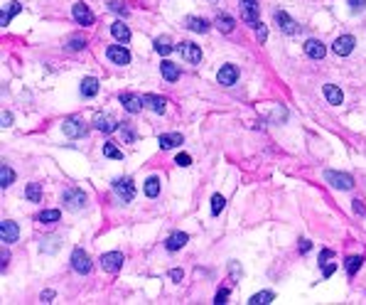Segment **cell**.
Segmentation results:
<instances>
[{"mask_svg": "<svg viewBox=\"0 0 366 305\" xmlns=\"http://www.w3.org/2000/svg\"><path fill=\"white\" fill-rule=\"evenodd\" d=\"M62 202H64L67 209L79 212V209H84V205H86V194H84V190H79V187H69V190H64V194H62Z\"/></svg>", "mask_w": 366, "mask_h": 305, "instance_id": "obj_1", "label": "cell"}, {"mask_svg": "<svg viewBox=\"0 0 366 305\" xmlns=\"http://www.w3.org/2000/svg\"><path fill=\"white\" fill-rule=\"evenodd\" d=\"M324 180L329 182L334 190H352L354 187V180L347 175V172H337V170H327L324 172Z\"/></svg>", "mask_w": 366, "mask_h": 305, "instance_id": "obj_2", "label": "cell"}, {"mask_svg": "<svg viewBox=\"0 0 366 305\" xmlns=\"http://www.w3.org/2000/svg\"><path fill=\"white\" fill-rule=\"evenodd\" d=\"M101 268H103L106 273H118V271L123 268V253H121V251L103 253V256H101Z\"/></svg>", "mask_w": 366, "mask_h": 305, "instance_id": "obj_3", "label": "cell"}, {"mask_svg": "<svg viewBox=\"0 0 366 305\" xmlns=\"http://www.w3.org/2000/svg\"><path fill=\"white\" fill-rule=\"evenodd\" d=\"M241 17H243V22H246V25H251V28H258V25H261L256 0H241Z\"/></svg>", "mask_w": 366, "mask_h": 305, "instance_id": "obj_4", "label": "cell"}, {"mask_svg": "<svg viewBox=\"0 0 366 305\" xmlns=\"http://www.w3.org/2000/svg\"><path fill=\"white\" fill-rule=\"evenodd\" d=\"M113 190H116V194H118L123 202H130V199L135 197V187H133V180H130V177H116V180H113Z\"/></svg>", "mask_w": 366, "mask_h": 305, "instance_id": "obj_5", "label": "cell"}, {"mask_svg": "<svg viewBox=\"0 0 366 305\" xmlns=\"http://www.w3.org/2000/svg\"><path fill=\"white\" fill-rule=\"evenodd\" d=\"M71 268L76 273H81V276H86L91 271V259H89V253L84 249H74V253H71Z\"/></svg>", "mask_w": 366, "mask_h": 305, "instance_id": "obj_6", "label": "cell"}, {"mask_svg": "<svg viewBox=\"0 0 366 305\" xmlns=\"http://www.w3.org/2000/svg\"><path fill=\"white\" fill-rule=\"evenodd\" d=\"M106 57L111 59L113 64H121V67L130 64V52H128L123 44H111V47L106 49Z\"/></svg>", "mask_w": 366, "mask_h": 305, "instance_id": "obj_7", "label": "cell"}, {"mask_svg": "<svg viewBox=\"0 0 366 305\" xmlns=\"http://www.w3.org/2000/svg\"><path fill=\"white\" fill-rule=\"evenodd\" d=\"M273 20H275V25L285 32V35H297L300 32V28H297V22L290 17L288 13H283V10H278V13L273 15Z\"/></svg>", "mask_w": 366, "mask_h": 305, "instance_id": "obj_8", "label": "cell"}, {"mask_svg": "<svg viewBox=\"0 0 366 305\" xmlns=\"http://www.w3.org/2000/svg\"><path fill=\"white\" fill-rule=\"evenodd\" d=\"M177 52H180L182 59H187L189 64H199V62H202V49H199L194 42H182V44L177 47Z\"/></svg>", "mask_w": 366, "mask_h": 305, "instance_id": "obj_9", "label": "cell"}, {"mask_svg": "<svg viewBox=\"0 0 366 305\" xmlns=\"http://www.w3.org/2000/svg\"><path fill=\"white\" fill-rule=\"evenodd\" d=\"M17 236H20V229H17L15 222L5 219V222L0 224V241H3V244H15Z\"/></svg>", "mask_w": 366, "mask_h": 305, "instance_id": "obj_10", "label": "cell"}, {"mask_svg": "<svg viewBox=\"0 0 366 305\" xmlns=\"http://www.w3.org/2000/svg\"><path fill=\"white\" fill-rule=\"evenodd\" d=\"M354 44H356V40H354L352 35H342V37L334 40V47H332V49H334V55L347 57L354 52Z\"/></svg>", "mask_w": 366, "mask_h": 305, "instance_id": "obj_11", "label": "cell"}, {"mask_svg": "<svg viewBox=\"0 0 366 305\" xmlns=\"http://www.w3.org/2000/svg\"><path fill=\"white\" fill-rule=\"evenodd\" d=\"M94 125H96L99 131H103V133H113V131L118 128V121H116V116H111V113H96Z\"/></svg>", "mask_w": 366, "mask_h": 305, "instance_id": "obj_12", "label": "cell"}, {"mask_svg": "<svg viewBox=\"0 0 366 305\" xmlns=\"http://www.w3.org/2000/svg\"><path fill=\"white\" fill-rule=\"evenodd\" d=\"M64 136H69V138H81V136H86V125L79 121V118H67L64 121Z\"/></svg>", "mask_w": 366, "mask_h": 305, "instance_id": "obj_13", "label": "cell"}, {"mask_svg": "<svg viewBox=\"0 0 366 305\" xmlns=\"http://www.w3.org/2000/svg\"><path fill=\"white\" fill-rule=\"evenodd\" d=\"M216 79H219L221 86H231V84H236V79H239V69H236L234 64H224V67L219 69V74H216Z\"/></svg>", "mask_w": 366, "mask_h": 305, "instance_id": "obj_14", "label": "cell"}, {"mask_svg": "<svg viewBox=\"0 0 366 305\" xmlns=\"http://www.w3.org/2000/svg\"><path fill=\"white\" fill-rule=\"evenodd\" d=\"M74 20H76L79 25H84V28L86 25H94V13L86 8L84 3H76V5H74Z\"/></svg>", "mask_w": 366, "mask_h": 305, "instance_id": "obj_15", "label": "cell"}, {"mask_svg": "<svg viewBox=\"0 0 366 305\" xmlns=\"http://www.w3.org/2000/svg\"><path fill=\"white\" fill-rule=\"evenodd\" d=\"M121 104H123V109L128 113H138L143 106V96H135V94H121Z\"/></svg>", "mask_w": 366, "mask_h": 305, "instance_id": "obj_16", "label": "cell"}, {"mask_svg": "<svg viewBox=\"0 0 366 305\" xmlns=\"http://www.w3.org/2000/svg\"><path fill=\"white\" fill-rule=\"evenodd\" d=\"M165 104H167V101H165L162 96H157V94H145V96H143V106L150 109V111H155V113L165 111Z\"/></svg>", "mask_w": 366, "mask_h": 305, "instance_id": "obj_17", "label": "cell"}, {"mask_svg": "<svg viewBox=\"0 0 366 305\" xmlns=\"http://www.w3.org/2000/svg\"><path fill=\"white\" fill-rule=\"evenodd\" d=\"M305 55L310 59H322L327 55V49H324V44L320 40H307L305 42Z\"/></svg>", "mask_w": 366, "mask_h": 305, "instance_id": "obj_18", "label": "cell"}, {"mask_svg": "<svg viewBox=\"0 0 366 305\" xmlns=\"http://www.w3.org/2000/svg\"><path fill=\"white\" fill-rule=\"evenodd\" d=\"M189 241V236L184 234V232H175V234L167 236V241H165V246H167V251H180Z\"/></svg>", "mask_w": 366, "mask_h": 305, "instance_id": "obj_19", "label": "cell"}, {"mask_svg": "<svg viewBox=\"0 0 366 305\" xmlns=\"http://www.w3.org/2000/svg\"><path fill=\"white\" fill-rule=\"evenodd\" d=\"M111 35L121 42V44H128V42H130V30H128V25H123L121 20L111 25Z\"/></svg>", "mask_w": 366, "mask_h": 305, "instance_id": "obj_20", "label": "cell"}, {"mask_svg": "<svg viewBox=\"0 0 366 305\" xmlns=\"http://www.w3.org/2000/svg\"><path fill=\"white\" fill-rule=\"evenodd\" d=\"M324 98L329 101V104H334V106H339L342 101H344V94H342V89H337L334 84H324Z\"/></svg>", "mask_w": 366, "mask_h": 305, "instance_id": "obj_21", "label": "cell"}, {"mask_svg": "<svg viewBox=\"0 0 366 305\" xmlns=\"http://www.w3.org/2000/svg\"><path fill=\"white\" fill-rule=\"evenodd\" d=\"M160 71H162V77H165V79H167L170 84L180 79V67H177L175 62H167V59H165V62L160 64Z\"/></svg>", "mask_w": 366, "mask_h": 305, "instance_id": "obj_22", "label": "cell"}, {"mask_svg": "<svg viewBox=\"0 0 366 305\" xmlns=\"http://www.w3.org/2000/svg\"><path fill=\"white\" fill-rule=\"evenodd\" d=\"M175 145H182V133H162L160 136V148L162 150H170Z\"/></svg>", "mask_w": 366, "mask_h": 305, "instance_id": "obj_23", "label": "cell"}, {"mask_svg": "<svg viewBox=\"0 0 366 305\" xmlns=\"http://www.w3.org/2000/svg\"><path fill=\"white\" fill-rule=\"evenodd\" d=\"M81 94H84L86 98L96 96V94H99V79H94V77H86L84 82H81Z\"/></svg>", "mask_w": 366, "mask_h": 305, "instance_id": "obj_24", "label": "cell"}, {"mask_svg": "<svg viewBox=\"0 0 366 305\" xmlns=\"http://www.w3.org/2000/svg\"><path fill=\"white\" fill-rule=\"evenodd\" d=\"M187 28L192 32H209V22L204 17H187Z\"/></svg>", "mask_w": 366, "mask_h": 305, "instance_id": "obj_25", "label": "cell"}, {"mask_svg": "<svg viewBox=\"0 0 366 305\" xmlns=\"http://www.w3.org/2000/svg\"><path fill=\"white\" fill-rule=\"evenodd\" d=\"M20 10H22V5H20V3H10V10H8V13H5V10L0 13V25H3V28H5V25H10V20H13Z\"/></svg>", "mask_w": 366, "mask_h": 305, "instance_id": "obj_26", "label": "cell"}, {"mask_svg": "<svg viewBox=\"0 0 366 305\" xmlns=\"http://www.w3.org/2000/svg\"><path fill=\"white\" fill-rule=\"evenodd\" d=\"M234 25H236V22H234V17H231V15H219V17H216V28L221 30L224 35L234 32Z\"/></svg>", "mask_w": 366, "mask_h": 305, "instance_id": "obj_27", "label": "cell"}, {"mask_svg": "<svg viewBox=\"0 0 366 305\" xmlns=\"http://www.w3.org/2000/svg\"><path fill=\"white\" fill-rule=\"evenodd\" d=\"M13 182H15V172H13V167L3 165V167H0V187L5 190V187H10Z\"/></svg>", "mask_w": 366, "mask_h": 305, "instance_id": "obj_28", "label": "cell"}, {"mask_svg": "<svg viewBox=\"0 0 366 305\" xmlns=\"http://www.w3.org/2000/svg\"><path fill=\"white\" fill-rule=\"evenodd\" d=\"M25 197H27L30 202H40V199H42V187H40V182H30L27 190H25Z\"/></svg>", "mask_w": 366, "mask_h": 305, "instance_id": "obj_29", "label": "cell"}, {"mask_svg": "<svg viewBox=\"0 0 366 305\" xmlns=\"http://www.w3.org/2000/svg\"><path fill=\"white\" fill-rule=\"evenodd\" d=\"M175 47H172V42H170V37H157L155 40V52L162 57H167L170 52H172Z\"/></svg>", "mask_w": 366, "mask_h": 305, "instance_id": "obj_30", "label": "cell"}, {"mask_svg": "<svg viewBox=\"0 0 366 305\" xmlns=\"http://www.w3.org/2000/svg\"><path fill=\"white\" fill-rule=\"evenodd\" d=\"M145 194H148V197H157V194H160V177L153 175V177L145 180Z\"/></svg>", "mask_w": 366, "mask_h": 305, "instance_id": "obj_31", "label": "cell"}, {"mask_svg": "<svg viewBox=\"0 0 366 305\" xmlns=\"http://www.w3.org/2000/svg\"><path fill=\"white\" fill-rule=\"evenodd\" d=\"M275 295L270 291H261V293H256V295H251V300H248V305H266V303H270Z\"/></svg>", "mask_w": 366, "mask_h": 305, "instance_id": "obj_32", "label": "cell"}, {"mask_svg": "<svg viewBox=\"0 0 366 305\" xmlns=\"http://www.w3.org/2000/svg\"><path fill=\"white\" fill-rule=\"evenodd\" d=\"M42 224H54V222H59V209H44L42 214L37 217Z\"/></svg>", "mask_w": 366, "mask_h": 305, "instance_id": "obj_33", "label": "cell"}, {"mask_svg": "<svg viewBox=\"0 0 366 305\" xmlns=\"http://www.w3.org/2000/svg\"><path fill=\"white\" fill-rule=\"evenodd\" d=\"M103 155L113 158V160H123V150H118L113 143H103Z\"/></svg>", "mask_w": 366, "mask_h": 305, "instance_id": "obj_34", "label": "cell"}, {"mask_svg": "<svg viewBox=\"0 0 366 305\" xmlns=\"http://www.w3.org/2000/svg\"><path fill=\"white\" fill-rule=\"evenodd\" d=\"M361 261H364L361 256H349V259H347V273H349V276H356V271L361 268Z\"/></svg>", "mask_w": 366, "mask_h": 305, "instance_id": "obj_35", "label": "cell"}, {"mask_svg": "<svg viewBox=\"0 0 366 305\" xmlns=\"http://www.w3.org/2000/svg\"><path fill=\"white\" fill-rule=\"evenodd\" d=\"M224 205H226L224 197H221V194H214V197H211V214H214V217H219V214H221V209H224Z\"/></svg>", "mask_w": 366, "mask_h": 305, "instance_id": "obj_36", "label": "cell"}, {"mask_svg": "<svg viewBox=\"0 0 366 305\" xmlns=\"http://www.w3.org/2000/svg\"><path fill=\"white\" fill-rule=\"evenodd\" d=\"M175 163H177L180 167H189V165H192V158H189L187 152H180V155L175 158Z\"/></svg>", "mask_w": 366, "mask_h": 305, "instance_id": "obj_37", "label": "cell"}, {"mask_svg": "<svg viewBox=\"0 0 366 305\" xmlns=\"http://www.w3.org/2000/svg\"><path fill=\"white\" fill-rule=\"evenodd\" d=\"M256 40H258V42H266L268 40V28L263 25V22L256 28Z\"/></svg>", "mask_w": 366, "mask_h": 305, "instance_id": "obj_38", "label": "cell"}, {"mask_svg": "<svg viewBox=\"0 0 366 305\" xmlns=\"http://www.w3.org/2000/svg\"><path fill=\"white\" fill-rule=\"evenodd\" d=\"M226 298H229V288H221V291L216 293L214 303H216V305H221V303H226Z\"/></svg>", "mask_w": 366, "mask_h": 305, "instance_id": "obj_39", "label": "cell"}, {"mask_svg": "<svg viewBox=\"0 0 366 305\" xmlns=\"http://www.w3.org/2000/svg\"><path fill=\"white\" fill-rule=\"evenodd\" d=\"M170 278H172L175 283H180V281L184 278V271L182 268H172V271H170Z\"/></svg>", "mask_w": 366, "mask_h": 305, "instance_id": "obj_40", "label": "cell"}, {"mask_svg": "<svg viewBox=\"0 0 366 305\" xmlns=\"http://www.w3.org/2000/svg\"><path fill=\"white\" fill-rule=\"evenodd\" d=\"M86 42L81 40V37H71V42H69V49H81Z\"/></svg>", "mask_w": 366, "mask_h": 305, "instance_id": "obj_41", "label": "cell"}, {"mask_svg": "<svg viewBox=\"0 0 366 305\" xmlns=\"http://www.w3.org/2000/svg\"><path fill=\"white\" fill-rule=\"evenodd\" d=\"M364 5H366V0H349V8H352L354 13H356V10H364Z\"/></svg>", "mask_w": 366, "mask_h": 305, "instance_id": "obj_42", "label": "cell"}, {"mask_svg": "<svg viewBox=\"0 0 366 305\" xmlns=\"http://www.w3.org/2000/svg\"><path fill=\"white\" fill-rule=\"evenodd\" d=\"M111 10H113V13H123V15L128 13V10H126V5H123V3H111Z\"/></svg>", "mask_w": 366, "mask_h": 305, "instance_id": "obj_43", "label": "cell"}, {"mask_svg": "<svg viewBox=\"0 0 366 305\" xmlns=\"http://www.w3.org/2000/svg\"><path fill=\"white\" fill-rule=\"evenodd\" d=\"M354 212L356 214H366V207L361 205V199H354Z\"/></svg>", "mask_w": 366, "mask_h": 305, "instance_id": "obj_44", "label": "cell"}, {"mask_svg": "<svg viewBox=\"0 0 366 305\" xmlns=\"http://www.w3.org/2000/svg\"><path fill=\"white\" fill-rule=\"evenodd\" d=\"M123 140H128V143H133V140H135V133H133L130 128H123Z\"/></svg>", "mask_w": 366, "mask_h": 305, "instance_id": "obj_45", "label": "cell"}, {"mask_svg": "<svg viewBox=\"0 0 366 305\" xmlns=\"http://www.w3.org/2000/svg\"><path fill=\"white\" fill-rule=\"evenodd\" d=\"M337 271V264H329V266H324V278H329L332 273Z\"/></svg>", "mask_w": 366, "mask_h": 305, "instance_id": "obj_46", "label": "cell"}, {"mask_svg": "<svg viewBox=\"0 0 366 305\" xmlns=\"http://www.w3.org/2000/svg\"><path fill=\"white\" fill-rule=\"evenodd\" d=\"M52 298H54V291H44L42 293V303H52Z\"/></svg>", "mask_w": 366, "mask_h": 305, "instance_id": "obj_47", "label": "cell"}, {"mask_svg": "<svg viewBox=\"0 0 366 305\" xmlns=\"http://www.w3.org/2000/svg\"><path fill=\"white\" fill-rule=\"evenodd\" d=\"M3 125H13V113H3Z\"/></svg>", "mask_w": 366, "mask_h": 305, "instance_id": "obj_48", "label": "cell"}, {"mask_svg": "<svg viewBox=\"0 0 366 305\" xmlns=\"http://www.w3.org/2000/svg\"><path fill=\"white\" fill-rule=\"evenodd\" d=\"M0 261H3V271H5V266H8V261H10V253L3 249V256H0Z\"/></svg>", "mask_w": 366, "mask_h": 305, "instance_id": "obj_49", "label": "cell"}, {"mask_svg": "<svg viewBox=\"0 0 366 305\" xmlns=\"http://www.w3.org/2000/svg\"><path fill=\"white\" fill-rule=\"evenodd\" d=\"M310 241H302V244H300V251H302V253H307V251H310Z\"/></svg>", "mask_w": 366, "mask_h": 305, "instance_id": "obj_50", "label": "cell"}, {"mask_svg": "<svg viewBox=\"0 0 366 305\" xmlns=\"http://www.w3.org/2000/svg\"><path fill=\"white\" fill-rule=\"evenodd\" d=\"M332 256H334V253H332L329 249H324L322 253H320V259H322V261H324V259H332Z\"/></svg>", "mask_w": 366, "mask_h": 305, "instance_id": "obj_51", "label": "cell"}]
</instances>
